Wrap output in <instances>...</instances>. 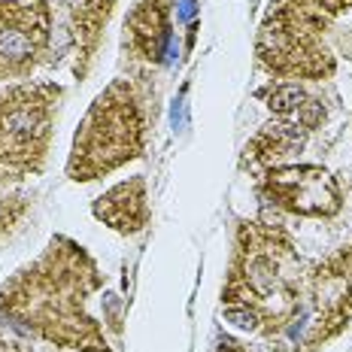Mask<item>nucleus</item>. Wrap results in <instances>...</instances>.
<instances>
[{
    "mask_svg": "<svg viewBox=\"0 0 352 352\" xmlns=\"http://www.w3.org/2000/svg\"><path fill=\"white\" fill-rule=\"evenodd\" d=\"M140 116L122 82L94 100L85 124L73 143L70 173L73 179H94L122 161L140 155Z\"/></svg>",
    "mask_w": 352,
    "mask_h": 352,
    "instance_id": "f257e3e1",
    "label": "nucleus"
},
{
    "mask_svg": "<svg viewBox=\"0 0 352 352\" xmlns=\"http://www.w3.org/2000/svg\"><path fill=\"white\" fill-rule=\"evenodd\" d=\"M52 124V88L19 85L0 94V167L36 170Z\"/></svg>",
    "mask_w": 352,
    "mask_h": 352,
    "instance_id": "f03ea898",
    "label": "nucleus"
},
{
    "mask_svg": "<svg viewBox=\"0 0 352 352\" xmlns=\"http://www.w3.org/2000/svg\"><path fill=\"white\" fill-rule=\"evenodd\" d=\"M46 43V10L36 0H0V76L28 73Z\"/></svg>",
    "mask_w": 352,
    "mask_h": 352,
    "instance_id": "7ed1b4c3",
    "label": "nucleus"
},
{
    "mask_svg": "<svg viewBox=\"0 0 352 352\" xmlns=\"http://www.w3.org/2000/svg\"><path fill=\"white\" fill-rule=\"evenodd\" d=\"M274 195L285 207L304 212V216H328L337 210V186L325 170L316 167H292V170L270 173Z\"/></svg>",
    "mask_w": 352,
    "mask_h": 352,
    "instance_id": "20e7f679",
    "label": "nucleus"
},
{
    "mask_svg": "<svg viewBox=\"0 0 352 352\" xmlns=\"http://www.w3.org/2000/svg\"><path fill=\"white\" fill-rule=\"evenodd\" d=\"M131 34H134L137 49H143L146 58L161 61V55L170 46V31H167V19H164V6L158 0H146L140 10L131 19Z\"/></svg>",
    "mask_w": 352,
    "mask_h": 352,
    "instance_id": "39448f33",
    "label": "nucleus"
},
{
    "mask_svg": "<svg viewBox=\"0 0 352 352\" xmlns=\"http://www.w3.org/2000/svg\"><path fill=\"white\" fill-rule=\"evenodd\" d=\"M100 207H98V216L100 219H109L116 228L122 231H137L146 219V207H143V182H131V195H128V204H119L113 195L100 197Z\"/></svg>",
    "mask_w": 352,
    "mask_h": 352,
    "instance_id": "423d86ee",
    "label": "nucleus"
},
{
    "mask_svg": "<svg viewBox=\"0 0 352 352\" xmlns=\"http://www.w3.org/2000/svg\"><path fill=\"white\" fill-rule=\"evenodd\" d=\"M307 104V94L300 91L298 85H283V88H276L274 94H270V109L274 113H295V109H300Z\"/></svg>",
    "mask_w": 352,
    "mask_h": 352,
    "instance_id": "0eeeda50",
    "label": "nucleus"
},
{
    "mask_svg": "<svg viewBox=\"0 0 352 352\" xmlns=\"http://www.w3.org/2000/svg\"><path fill=\"white\" fill-rule=\"evenodd\" d=\"M225 319L234 322L237 328H243V331H252L255 322H258V316H255L249 307H246V310H237V307H231V310H225Z\"/></svg>",
    "mask_w": 352,
    "mask_h": 352,
    "instance_id": "6e6552de",
    "label": "nucleus"
},
{
    "mask_svg": "<svg viewBox=\"0 0 352 352\" xmlns=\"http://www.w3.org/2000/svg\"><path fill=\"white\" fill-rule=\"evenodd\" d=\"M197 16V3L195 0H179V21H192Z\"/></svg>",
    "mask_w": 352,
    "mask_h": 352,
    "instance_id": "1a4fd4ad",
    "label": "nucleus"
},
{
    "mask_svg": "<svg viewBox=\"0 0 352 352\" xmlns=\"http://www.w3.org/2000/svg\"><path fill=\"white\" fill-rule=\"evenodd\" d=\"M173 124L176 128H182V124H186V100H176V107H173Z\"/></svg>",
    "mask_w": 352,
    "mask_h": 352,
    "instance_id": "9d476101",
    "label": "nucleus"
},
{
    "mask_svg": "<svg viewBox=\"0 0 352 352\" xmlns=\"http://www.w3.org/2000/svg\"><path fill=\"white\" fill-rule=\"evenodd\" d=\"M225 346H228V349H222V352H237V349H234V343H225Z\"/></svg>",
    "mask_w": 352,
    "mask_h": 352,
    "instance_id": "9b49d317",
    "label": "nucleus"
},
{
    "mask_svg": "<svg viewBox=\"0 0 352 352\" xmlns=\"http://www.w3.org/2000/svg\"><path fill=\"white\" fill-rule=\"evenodd\" d=\"M0 352H10V349H3V343H0Z\"/></svg>",
    "mask_w": 352,
    "mask_h": 352,
    "instance_id": "f8f14e48",
    "label": "nucleus"
}]
</instances>
